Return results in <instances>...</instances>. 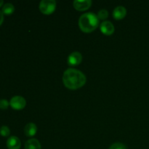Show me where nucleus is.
Masks as SVG:
<instances>
[{
    "label": "nucleus",
    "instance_id": "obj_1",
    "mask_svg": "<svg viewBox=\"0 0 149 149\" xmlns=\"http://www.w3.org/2000/svg\"><path fill=\"white\" fill-rule=\"evenodd\" d=\"M87 79L85 75L75 68H68L63 73V82L66 88L75 90L81 88L85 84Z\"/></svg>",
    "mask_w": 149,
    "mask_h": 149
},
{
    "label": "nucleus",
    "instance_id": "obj_2",
    "mask_svg": "<svg viewBox=\"0 0 149 149\" xmlns=\"http://www.w3.org/2000/svg\"><path fill=\"white\" fill-rule=\"evenodd\" d=\"M98 25L99 19L95 13H84L79 19V29L84 33H91L98 27Z\"/></svg>",
    "mask_w": 149,
    "mask_h": 149
},
{
    "label": "nucleus",
    "instance_id": "obj_3",
    "mask_svg": "<svg viewBox=\"0 0 149 149\" xmlns=\"http://www.w3.org/2000/svg\"><path fill=\"white\" fill-rule=\"evenodd\" d=\"M39 10L45 15H51L56 9V1L54 0H42L39 3Z\"/></svg>",
    "mask_w": 149,
    "mask_h": 149
},
{
    "label": "nucleus",
    "instance_id": "obj_4",
    "mask_svg": "<svg viewBox=\"0 0 149 149\" xmlns=\"http://www.w3.org/2000/svg\"><path fill=\"white\" fill-rule=\"evenodd\" d=\"M26 101L24 97L21 96H14L10 101V106L15 110H22L26 107Z\"/></svg>",
    "mask_w": 149,
    "mask_h": 149
},
{
    "label": "nucleus",
    "instance_id": "obj_5",
    "mask_svg": "<svg viewBox=\"0 0 149 149\" xmlns=\"http://www.w3.org/2000/svg\"><path fill=\"white\" fill-rule=\"evenodd\" d=\"M82 61V55L79 52H74L69 55L68 58V64L71 66L78 65Z\"/></svg>",
    "mask_w": 149,
    "mask_h": 149
},
{
    "label": "nucleus",
    "instance_id": "obj_6",
    "mask_svg": "<svg viewBox=\"0 0 149 149\" xmlns=\"http://www.w3.org/2000/svg\"><path fill=\"white\" fill-rule=\"evenodd\" d=\"M92 1L90 0H84V1H79V0H76L74 1V7L78 11H85L88 10L91 7Z\"/></svg>",
    "mask_w": 149,
    "mask_h": 149
},
{
    "label": "nucleus",
    "instance_id": "obj_7",
    "mask_svg": "<svg viewBox=\"0 0 149 149\" xmlns=\"http://www.w3.org/2000/svg\"><path fill=\"white\" fill-rule=\"evenodd\" d=\"M100 29L102 33L106 36H111L115 31L114 26L110 21H103L100 24Z\"/></svg>",
    "mask_w": 149,
    "mask_h": 149
},
{
    "label": "nucleus",
    "instance_id": "obj_8",
    "mask_svg": "<svg viewBox=\"0 0 149 149\" xmlns=\"http://www.w3.org/2000/svg\"><path fill=\"white\" fill-rule=\"evenodd\" d=\"M21 142L16 136H11L7 141V147L8 149H20Z\"/></svg>",
    "mask_w": 149,
    "mask_h": 149
},
{
    "label": "nucleus",
    "instance_id": "obj_9",
    "mask_svg": "<svg viewBox=\"0 0 149 149\" xmlns=\"http://www.w3.org/2000/svg\"><path fill=\"white\" fill-rule=\"evenodd\" d=\"M127 15V10L125 7L122 6H118L117 7L113 10V17L115 20H122L125 18Z\"/></svg>",
    "mask_w": 149,
    "mask_h": 149
},
{
    "label": "nucleus",
    "instance_id": "obj_10",
    "mask_svg": "<svg viewBox=\"0 0 149 149\" xmlns=\"http://www.w3.org/2000/svg\"><path fill=\"white\" fill-rule=\"evenodd\" d=\"M37 132V127L34 123L27 124L24 128V133L27 137H33L34 136Z\"/></svg>",
    "mask_w": 149,
    "mask_h": 149
},
{
    "label": "nucleus",
    "instance_id": "obj_11",
    "mask_svg": "<svg viewBox=\"0 0 149 149\" xmlns=\"http://www.w3.org/2000/svg\"><path fill=\"white\" fill-rule=\"evenodd\" d=\"M25 149H42L41 144L37 139L28 140L25 143Z\"/></svg>",
    "mask_w": 149,
    "mask_h": 149
},
{
    "label": "nucleus",
    "instance_id": "obj_12",
    "mask_svg": "<svg viewBox=\"0 0 149 149\" xmlns=\"http://www.w3.org/2000/svg\"><path fill=\"white\" fill-rule=\"evenodd\" d=\"M15 11V7L13 4L11 3H7L4 4L2 7V13L4 15H10L13 14Z\"/></svg>",
    "mask_w": 149,
    "mask_h": 149
},
{
    "label": "nucleus",
    "instance_id": "obj_13",
    "mask_svg": "<svg viewBox=\"0 0 149 149\" xmlns=\"http://www.w3.org/2000/svg\"><path fill=\"white\" fill-rule=\"evenodd\" d=\"M0 135L3 137H8L10 135V130L7 126H2L0 128Z\"/></svg>",
    "mask_w": 149,
    "mask_h": 149
},
{
    "label": "nucleus",
    "instance_id": "obj_14",
    "mask_svg": "<svg viewBox=\"0 0 149 149\" xmlns=\"http://www.w3.org/2000/svg\"><path fill=\"white\" fill-rule=\"evenodd\" d=\"M109 17V13L106 10H101L97 13V17L99 20H105Z\"/></svg>",
    "mask_w": 149,
    "mask_h": 149
},
{
    "label": "nucleus",
    "instance_id": "obj_15",
    "mask_svg": "<svg viewBox=\"0 0 149 149\" xmlns=\"http://www.w3.org/2000/svg\"><path fill=\"white\" fill-rule=\"evenodd\" d=\"M109 149H127L126 146L122 143H115L112 144Z\"/></svg>",
    "mask_w": 149,
    "mask_h": 149
},
{
    "label": "nucleus",
    "instance_id": "obj_16",
    "mask_svg": "<svg viewBox=\"0 0 149 149\" xmlns=\"http://www.w3.org/2000/svg\"><path fill=\"white\" fill-rule=\"evenodd\" d=\"M10 106V103L5 99H1L0 100V109L1 110H6L8 109Z\"/></svg>",
    "mask_w": 149,
    "mask_h": 149
},
{
    "label": "nucleus",
    "instance_id": "obj_17",
    "mask_svg": "<svg viewBox=\"0 0 149 149\" xmlns=\"http://www.w3.org/2000/svg\"><path fill=\"white\" fill-rule=\"evenodd\" d=\"M4 21V14L2 13V12L0 11V26L3 23Z\"/></svg>",
    "mask_w": 149,
    "mask_h": 149
},
{
    "label": "nucleus",
    "instance_id": "obj_18",
    "mask_svg": "<svg viewBox=\"0 0 149 149\" xmlns=\"http://www.w3.org/2000/svg\"><path fill=\"white\" fill-rule=\"evenodd\" d=\"M3 4H4V1L2 0H0V7L3 5Z\"/></svg>",
    "mask_w": 149,
    "mask_h": 149
}]
</instances>
